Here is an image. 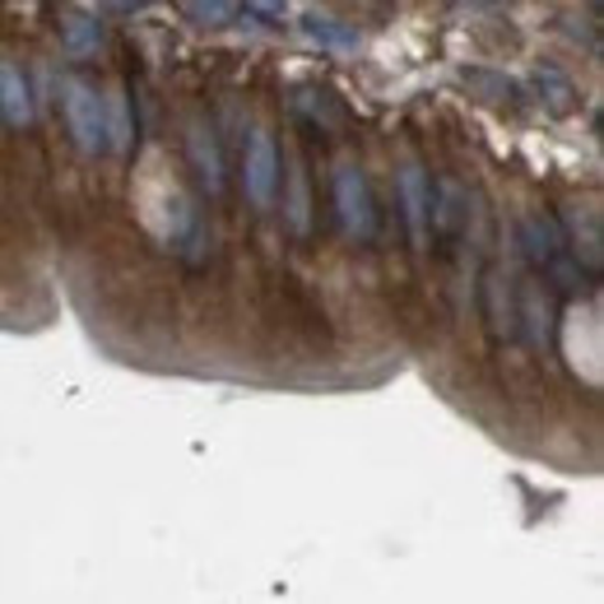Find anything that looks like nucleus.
Wrapping results in <instances>:
<instances>
[{
    "mask_svg": "<svg viewBox=\"0 0 604 604\" xmlns=\"http://www.w3.org/2000/svg\"><path fill=\"white\" fill-rule=\"evenodd\" d=\"M61 112H65V130L80 145V153H103L107 136H103V98L94 84H84L80 75L61 80Z\"/></svg>",
    "mask_w": 604,
    "mask_h": 604,
    "instance_id": "1",
    "label": "nucleus"
},
{
    "mask_svg": "<svg viewBox=\"0 0 604 604\" xmlns=\"http://www.w3.org/2000/svg\"><path fill=\"white\" fill-rule=\"evenodd\" d=\"M279 145L265 126H256L247 145H242V191H247V200L256 210H271L275 195H279Z\"/></svg>",
    "mask_w": 604,
    "mask_h": 604,
    "instance_id": "2",
    "label": "nucleus"
},
{
    "mask_svg": "<svg viewBox=\"0 0 604 604\" xmlns=\"http://www.w3.org/2000/svg\"><path fill=\"white\" fill-rule=\"evenodd\" d=\"M330 195H335V214H340L345 233L349 237H372L377 233V210H372V191H368V177L363 168L340 163L330 177Z\"/></svg>",
    "mask_w": 604,
    "mask_h": 604,
    "instance_id": "3",
    "label": "nucleus"
},
{
    "mask_svg": "<svg viewBox=\"0 0 604 604\" xmlns=\"http://www.w3.org/2000/svg\"><path fill=\"white\" fill-rule=\"evenodd\" d=\"M395 191H400V210H405V229L414 252H428L433 242V182L418 163H405L395 177Z\"/></svg>",
    "mask_w": 604,
    "mask_h": 604,
    "instance_id": "4",
    "label": "nucleus"
},
{
    "mask_svg": "<svg viewBox=\"0 0 604 604\" xmlns=\"http://www.w3.org/2000/svg\"><path fill=\"white\" fill-rule=\"evenodd\" d=\"M517 247L526 252L530 265H540V271H549V265L558 256H568V237H563V223L549 219V214H526L517 223Z\"/></svg>",
    "mask_w": 604,
    "mask_h": 604,
    "instance_id": "5",
    "label": "nucleus"
},
{
    "mask_svg": "<svg viewBox=\"0 0 604 604\" xmlns=\"http://www.w3.org/2000/svg\"><path fill=\"white\" fill-rule=\"evenodd\" d=\"M563 237H568V252H572V256L595 275V271H600V261H604L600 210H595V205H568V214H563Z\"/></svg>",
    "mask_w": 604,
    "mask_h": 604,
    "instance_id": "6",
    "label": "nucleus"
},
{
    "mask_svg": "<svg viewBox=\"0 0 604 604\" xmlns=\"http://www.w3.org/2000/svg\"><path fill=\"white\" fill-rule=\"evenodd\" d=\"M460 84H465L479 103L511 107V112L526 107V88L511 80V75H502V71H488V65H469V71H460Z\"/></svg>",
    "mask_w": 604,
    "mask_h": 604,
    "instance_id": "7",
    "label": "nucleus"
},
{
    "mask_svg": "<svg viewBox=\"0 0 604 604\" xmlns=\"http://www.w3.org/2000/svg\"><path fill=\"white\" fill-rule=\"evenodd\" d=\"M479 311H484L488 330H494V340L517 335V303H511V288H507V275H502V271H488V275H484Z\"/></svg>",
    "mask_w": 604,
    "mask_h": 604,
    "instance_id": "8",
    "label": "nucleus"
},
{
    "mask_svg": "<svg viewBox=\"0 0 604 604\" xmlns=\"http://www.w3.org/2000/svg\"><path fill=\"white\" fill-rule=\"evenodd\" d=\"M530 88H534V98H540V107L549 112V117H572V112L581 107L576 84L558 71V65H540V71L530 75Z\"/></svg>",
    "mask_w": 604,
    "mask_h": 604,
    "instance_id": "9",
    "label": "nucleus"
},
{
    "mask_svg": "<svg viewBox=\"0 0 604 604\" xmlns=\"http://www.w3.org/2000/svg\"><path fill=\"white\" fill-rule=\"evenodd\" d=\"M187 153H191V168L200 177V187L210 195L223 191V159H219V145H214V130L205 121H191V136H187Z\"/></svg>",
    "mask_w": 604,
    "mask_h": 604,
    "instance_id": "10",
    "label": "nucleus"
},
{
    "mask_svg": "<svg viewBox=\"0 0 604 604\" xmlns=\"http://www.w3.org/2000/svg\"><path fill=\"white\" fill-rule=\"evenodd\" d=\"M0 117L6 126H29L33 121V94H29V80L14 61H0Z\"/></svg>",
    "mask_w": 604,
    "mask_h": 604,
    "instance_id": "11",
    "label": "nucleus"
},
{
    "mask_svg": "<svg viewBox=\"0 0 604 604\" xmlns=\"http://www.w3.org/2000/svg\"><path fill=\"white\" fill-rule=\"evenodd\" d=\"M460 229H469V200L456 182H442L433 191V233L442 237H456Z\"/></svg>",
    "mask_w": 604,
    "mask_h": 604,
    "instance_id": "12",
    "label": "nucleus"
},
{
    "mask_svg": "<svg viewBox=\"0 0 604 604\" xmlns=\"http://www.w3.org/2000/svg\"><path fill=\"white\" fill-rule=\"evenodd\" d=\"M56 33H61V47L71 56H88V52L103 47V24L94 14H84V10H65Z\"/></svg>",
    "mask_w": 604,
    "mask_h": 604,
    "instance_id": "13",
    "label": "nucleus"
},
{
    "mask_svg": "<svg viewBox=\"0 0 604 604\" xmlns=\"http://www.w3.org/2000/svg\"><path fill=\"white\" fill-rule=\"evenodd\" d=\"M103 136H107L112 153H130V145H136V121H130L126 88H117L112 98H103Z\"/></svg>",
    "mask_w": 604,
    "mask_h": 604,
    "instance_id": "14",
    "label": "nucleus"
},
{
    "mask_svg": "<svg viewBox=\"0 0 604 604\" xmlns=\"http://www.w3.org/2000/svg\"><path fill=\"white\" fill-rule=\"evenodd\" d=\"M517 321H526L530 345H540V349H544V340H549V326H553V307L544 303V288H540V284H526V288H521Z\"/></svg>",
    "mask_w": 604,
    "mask_h": 604,
    "instance_id": "15",
    "label": "nucleus"
},
{
    "mask_svg": "<svg viewBox=\"0 0 604 604\" xmlns=\"http://www.w3.org/2000/svg\"><path fill=\"white\" fill-rule=\"evenodd\" d=\"M303 33L317 42V47H330V52L358 47V33H353L349 24H340V19H330V14H307V19H303Z\"/></svg>",
    "mask_w": 604,
    "mask_h": 604,
    "instance_id": "16",
    "label": "nucleus"
},
{
    "mask_svg": "<svg viewBox=\"0 0 604 604\" xmlns=\"http://www.w3.org/2000/svg\"><path fill=\"white\" fill-rule=\"evenodd\" d=\"M284 214H288V223H294V233H307V182H303V172H298V168L288 172V200H284Z\"/></svg>",
    "mask_w": 604,
    "mask_h": 604,
    "instance_id": "17",
    "label": "nucleus"
},
{
    "mask_svg": "<svg viewBox=\"0 0 604 604\" xmlns=\"http://www.w3.org/2000/svg\"><path fill=\"white\" fill-rule=\"evenodd\" d=\"M242 10H247L256 24H288V19H294L288 0H242Z\"/></svg>",
    "mask_w": 604,
    "mask_h": 604,
    "instance_id": "18",
    "label": "nucleus"
},
{
    "mask_svg": "<svg viewBox=\"0 0 604 604\" xmlns=\"http://www.w3.org/2000/svg\"><path fill=\"white\" fill-rule=\"evenodd\" d=\"M233 6H237V0H187V10H191L195 24H223V19L233 14Z\"/></svg>",
    "mask_w": 604,
    "mask_h": 604,
    "instance_id": "19",
    "label": "nucleus"
},
{
    "mask_svg": "<svg viewBox=\"0 0 604 604\" xmlns=\"http://www.w3.org/2000/svg\"><path fill=\"white\" fill-rule=\"evenodd\" d=\"M452 10H469V14H484V10H507L511 0H446Z\"/></svg>",
    "mask_w": 604,
    "mask_h": 604,
    "instance_id": "20",
    "label": "nucleus"
},
{
    "mask_svg": "<svg viewBox=\"0 0 604 604\" xmlns=\"http://www.w3.org/2000/svg\"><path fill=\"white\" fill-rule=\"evenodd\" d=\"M98 6H103L107 14H140V10L153 6V0H98Z\"/></svg>",
    "mask_w": 604,
    "mask_h": 604,
    "instance_id": "21",
    "label": "nucleus"
},
{
    "mask_svg": "<svg viewBox=\"0 0 604 604\" xmlns=\"http://www.w3.org/2000/svg\"><path fill=\"white\" fill-rule=\"evenodd\" d=\"M591 10H600V0H591Z\"/></svg>",
    "mask_w": 604,
    "mask_h": 604,
    "instance_id": "22",
    "label": "nucleus"
}]
</instances>
